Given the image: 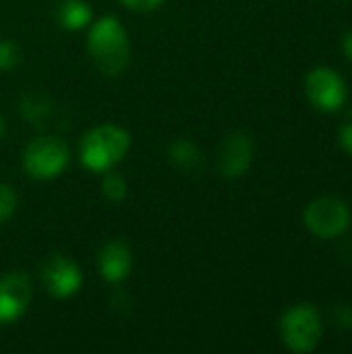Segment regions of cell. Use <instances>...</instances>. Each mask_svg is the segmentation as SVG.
Listing matches in <instances>:
<instances>
[{
    "instance_id": "6da1fadb",
    "label": "cell",
    "mask_w": 352,
    "mask_h": 354,
    "mask_svg": "<svg viewBox=\"0 0 352 354\" xmlns=\"http://www.w3.org/2000/svg\"><path fill=\"white\" fill-rule=\"evenodd\" d=\"M87 52L106 77H120L131 62V37L114 15L93 19L87 27Z\"/></svg>"
},
{
    "instance_id": "7a4b0ae2",
    "label": "cell",
    "mask_w": 352,
    "mask_h": 354,
    "mask_svg": "<svg viewBox=\"0 0 352 354\" xmlns=\"http://www.w3.org/2000/svg\"><path fill=\"white\" fill-rule=\"evenodd\" d=\"M133 147L131 133L114 122H102L87 129L79 139V162L89 172L102 174L118 168Z\"/></svg>"
},
{
    "instance_id": "3957f363",
    "label": "cell",
    "mask_w": 352,
    "mask_h": 354,
    "mask_svg": "<svg viewBox=\"0 0 352 354\" xmlns=\"http://www.w3.org/2000/svg\"><path fill=\"white\" fill-rule=\"evenodd\" d=\"M282 344L297 354H309L319 348L324 340V317L311 303L288 307L278 322Z\"/></svg>"
},
{
    "instance_id": "277c9868",
    "label": "cell",
    "mask_w": 352,
    "mask_h": 354,
    "mask_svg": "<svg viewBox=\"0 0 352 354\" xmlns=\"http://www.w3.org/2000/svg\"><path fill=\"white\" fill-rule=\"evenodd\" d=\"M23 170L33 180H52L58 178L71 164L68 143L54 133H44L33 137L21 156Z\"/></svg>"
},
{
    "instance_id": "5b68a950",
    "label": "cell",
    "mask_w": 352,
    "mask_h": 354,
    "mask_svg": "<svg viewBox=\"0 0 352 354\" xmlns=\"http://www.w3.org/2000/svg\"><path fill=\"white\" fill-rule=\"evenodd\" d=\"M305 228L322 241L342 239L352 226L351 205L340 197H317L303 209Z\"/></svg>"
},
{
    "instance_id": "8992f818",
    "label": "cell",
    "mask_w": 352,
    "mask_h": 354,
    "mask_svg": "<svg viewBox=\"0 0 352 354\" xmlns=\"http://www.w3.org/2000/svg\"><path fill=\"white\" fill-rule=\"evenodd\" d=\"M305 95L315 110L334 114L346 106L349 85L336 68L315 66L305 77Z\"/></svg>"
},
{
    "instance_id": "52a82bcc",
    "label": "cell",
    "mask_w": 352,
    "mask_h": 354,
    "mask_svg": "<svg viewBox=\"0 0 352 354\" xmlns=\"http://www.w3.org/2000/svg\"><path fill=\"white\" fill-rule=\"evenodd\" d=\"M41 284L46 292L54 299H71L83 288V272L81 268L62 253H52L39 272Z\"/></svg>"
},
{
    "instance_id": "ba28073f",
    "label": "cell",
    "mask_w": 352,
    "mask_h": 354,
    "mask_svg": "<svg viewBox=\"0 0 352 354\" xmlns=\"http://www.w3.org/2000/svg\"><path fill=\"white\" fill-rule=\"evenodd\" d=\"M33 301V282L27 272H6L0 276V326L19 322Z\"/></svg>"
},
{
    "instance_id": "9c48e42d",
    "label": "cell",
    "mask_w": 352,
    "mask_h": 354,
    "mask_svg": "<svg viewBox=\"0 0 352 354\" xmlns=\"http://www.w3.org/2000/svg\"><path fill=\"white\" fill-rule=\"evenodd\" d=\"M255 160V143L251 135L243 131H234L224 137L218 151V170L224 178H241L245 176Z\"/></svg>"
},
{
    "instance_id": "30bf717a",
    "label": "cell",
    "mask_w": 352,
    "mask_h": 354,
    "mask_svg": "<svg viewBox=\"0 0 352 354\" xmlns=\"http://www.w3.org/2000/svg\"><path fill=\"white\" fill-rule=\"evenodd\" d=\"M95 266H98V274L108 284H120L133 274L135 257H133L131 247L124 241L114 239L98 251Z\"/></svg>"
},
{
    "instance_id": "8fae6325",
    "label": "cell",
    "mask_w": 352,
    "mask_h": 354,
    "mask_svg": "<svg viewBox=\"0 0 352 354\" xmlns=\"http://www.w3.org/2000/svg\"><path fill=\"white\" fill-rule=\"evenodd\" d=\"M56 21L66 31H85L93 21V10L87 0H60Z\"/></svg>"
},
{
    "instance_id": "7c38bea8",
    "label": "cell",
    "mask_w": 352,
    "mask_h": 354,
    "mask_svg": "<svg viewBox=\"0 0 352 354\" xmlns=\"http://www.w3.org/2000/svg\"><path fill=\"white\" fill-rule=\"evenodd\" d=\"M168 158H170L172 166L183 172L195 170L203 160L199 145L191 139H174L168 147Z\"/></svg>"
},
{
    "instance_id": "4fadbf2b",
    "label": "cell",
    "mask_w": 352,
    "mask_h": 354,
    "mask_svg": "<svg viewBox=\"0 0 352 354\" xmlns=\"http://www.w3.org/2000/svg\"><path fill=\"white\" fill-rule=\"evenodd\" d=\"M54 114V106L48 97L29 93L21 100V116L29 124H44Z\"/></svg>"
},
{
    "instance_id": "5bb4252c",
    "label": "cell",
    "mask_w": 352,
    "mask_h": 354,
    "mask_svg": "<svg viewBox=\"0 0 352 354\" xmlns=\"http://www.w3.org/2000/svg\"><path fill=\"white\" fill-rule=\"evenodd\" d=\"M100 191L110 203H122L129 195V183L116 168H112V170L102 172Z\"/></svg>"
},
{
    "instance_id": "9a60e30c",
    "label": "cell",
    "mask_w": 352,
    "mask_h": 354,
    "mask_svg": "<svg viewBox=\"0 0 352 354\" xmlns=\"http://www.w3.org/2000/svg\"><path fill=\"white\" fill-rule=\"evenodd\" d=\"M23 52L15 39H0V73L12 71L15 66L21 64Z\"/></svg>"
},
{
    "instance_id": "2e32d148",
    "label": "cell",
    "mask_w": 352,
    "mask_h": 354,
    "mask_svg": "<svg viewBox=\"0 0 352 354\" xmlns=\"http://www.w3.org/2000/svg\"><path fill=\"white\" fill-rule=\"evenodd\" d=\"M19 207V195L12 185L0 183V226L8 222Z\"/></svg>"
},
{
    "instance_id": "e0dca14e",
    "label": "cell",
    "mask_w": 352,
    "mask_h": 354,
    "mask_svg": "<svg viewBox=\"0 0 352 354\" xmlns=\"http://www.w3.org/2000/svg\"><path fill=\"white\" fill-rule=\"evenodd\" d=\"M330 319L340 330H352V303H340L332 309Z\"/></svg>"
},
{
    "instance_id": "ac0fdd59",
    "label": "cell",
    "mask_w": 352,
    "mask_h": 354,
    "mask_svg": "<svg viewBox=\"0 0 352 354\" xmlns=\"http://www.w3.org/2000/svg\"><path fill=\"white\" fill-rule=\"evenodd\" d=\"M338 141H340V147L352 156V108L344 114L342 122H340V129H338Z\"/></svg>"
},
{
    "instance_id": "d6986e66",
    "label": "cell",
    "mask_w": 352,
    "mask_h": 354,
    "mask_svg": "<svg viewBox=\"0 0 352 354\" xmlns=\"http://www.w3.org/2000/svg\"><path fill=\"white\" fill-rule=\"evenodd\" d=\"M164 2H166V0H120L122 6H127V8L133 10V12H141V15L158 10Z\"/></svg>"
},
{
    "instance_id": "ffe728a7",
    "label": "cell",
    "mask_w": 352,
    "mask_h": 354,
    "mask_svg": "<svg viewBox=\"0 0 352 354\" xmlns=\"http://www.w3.org/2000/svg\"><path fill=\"white\" fill-rule=\"evenodd\" d=\"M340 48H342V52H344L346 60H349V62L352 64V31H346V33L342 35Z\"/></svg>"
},
{
    "instance_id": "44dd1931",
    "label": "cell",
    "mask_w": 352,
    "mask_h": 354,
    "mask_svg": "<svg viewBox=\"0 0 352 354\" xmlns=\"http://www.w3.org/2000/svg\"><path fill=\"white\" fill-rule=\"evenodd\" d=\"M6 135V120H4V116L0 114V139Z\"/></svg>"
}]
</instances>
